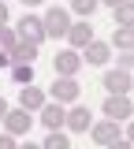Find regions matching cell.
Wrapping results in <instances>:
<instances>
[{"instance_id":"6da1fadb","label":"cell","mask_w":134,"mask_h":149,"mask_svg":"<svg viewBox=\"0 0 134 149\" xmlns=\"http://www.w3.org/2000/svg\"><path fill=\"white\" fill-rule=\"evenodd\" d=\"M41 22H45V34H49V37H67V30H71V22H67V11H63V8H49Z\"/></svg>"},{"instance_id":"7a4b0ae2","label":"cell","mask_w":134,"mask_h":149,"mask_svg":"<svg viewBox=\"0 0 134 149\" xmlns=\"http://www.w3.org/2000/svg\"><path fill=\"white\" fill-rule=\"evenodd\" d=\"M90 134H93V142L97 146H115L123 134H119V119H104V123H97V127H90Z\"/></svg>"},{"instance_id":"3957f363","label":"cell","mask_w":134,"mask_h":149,"mask_svg":"<svg viewBox=\"0 0 134 149\" xmlns=\"http://www.w3.org/2000/svg\"><path fill=\"white\" fill-rule=\"evenodd\" d=\"M131 112H134V104L127 93H112L104 101V116H112V119H131Z\"/></svg>"},{"instance_id":"277c9868","label":"cell","mask_w":134,"mask_h":149,"mask_svg":"<svg viewBox=\"0 0 134 149\" xmlns=\"http://www.w3.org/2000/svg\"><path fill=\"white\" fill-rule=\"evenodd\" d=\"M19 37H22V41H34V45H41L49 34H45V22H41V19L26 15V19H19Z\"/></svg>"},{"instance_id":"5b68a950","label":"cell","mask_w":134,"mask_h":149,"mask_svg":"<svg viewBox=\"0 0 134 149\" xmlns=\"http://www.w3.org/2000/svg\"><path fill=\"white\" fill-rule=\"evenodd\" d=\"M78 93H82V86L75 82V74H60L56 82H52V97L56 101H75Z\"/></svg>"},{"instance_id":"8992f818","label":"cell","mask_w":134,"mask_h":149,"mask_svg":"<svg viewBox=\"0 0 134 149\" xmlns=\"http://www.w3.org/2000/svg\"><path fill=\"white\" fill-rule=\"evenodd\" d=\"M19 104H22L26 112H41V108H45V93H41L37 86H30V82H26V90L19 93Z\"/></svg>"},{"instance_id":"52a82bcc","label":"cell","mask_w":134,"mask_h":149,"mask_svg":"<svg viewBox=\"0 0 134 149\" xmlns=\"http://www.w3.org/2000/svg\"><path fill=\"white\" fill-rule=\"evenodd\" d=\"M104 90H112V93H127L131 90V71H108L104 74Z\"/></svg>"},{"instance_id":"ba28073f","label":"cell","mask_w":134,"mask_h":149,"mask_svg":"<svg viewBox=\"0 0 134 149\" xmlns=\"http://www.w3.org/2000/svg\"><path fill=\"white\" fill-rule=\"evenodd\" d=\"M67 41H71L75 49H86V45L93 41V30H90V22H75V26L67 30Z\"/></svg>"},{"instance_id":"9c48e42d","label":"cell","mask_w":134,"mask_h":149,"mask_svg":"<svg viewBox=\"0 0 134 149\" xmlns=\"http://www.w3.org/2000/svg\"><path fill=\"white\" fill-rule=\"evenodd\" d=\"M37 49L41 45H34V41H19V45L11 49V63H34V60H37Z\"/></svg>"},{"instance_id":"30bf717a","label":"cell","mask_w":134,"mask_h":149,"mask_svg":"<svg viewBox=\"0 0 134 149\" xmlns=\"http://www.w3.org/2000/svg\"><path fill=\"white\" fill-rule=\"evenodd\" d=\"M4 123H8L11 134H26V130H30V116H26V108H15V112L4 116Z\"/></svg>"},{"instance_id":"8fae6325","label":"cell","mask_w":134,"mask_h":149,"mask_svg":"<svg viewBox=\"0 0 134 149\" xmlns=\"http://www.w3.org/2000/svg\"><path fill=\"white\" fill-rule=\"evenodd\" d=\"M86 63H93V67L108 63V45H104V41H90V45H86Z\"/></svg>"},{"instance_id":"7c38bea8","label":"cell","mask_w":134,"mask_h":149,"mask_svg":"<svg viewBox=\"0 0 134 149\" xmlns=\"http://www.w3.org/2000/svg\"><path fill=\"white\" fill-rule=\"evenodd\" d=\"M41 123H45L49 130H56L60 123H67V116H63L60 104H45V108H41Z\"/></svg>"},{"instance_id":"4fadbf2b","label":"cell","mask_w":134,"mask_h":149,"mask_svg":"<svg viewBox=\"0 0 134 149\" xmlns=\"http://www.w3.org/2000/svg\"><path fill=\"white\" fill-rule=\"evenodd\" d=\"M67 127L75 130V134L90 130V112H86V108H71V112H67Z\"/></svg>"},{"instance_id":"5bb4252c","label":"cell","mask_w":134,"mask_h":149,"mask_svg":"<svg viewBox=\"0 0 134 149\" xmlns=\"http://www.w3.org/2000/svg\"><path fill=\"white\" fill-rule=\"evenodd\" d=\"M52 63H56V71H60V74H75V71H78V63H82V60H78V56L71 52V49H67V52H60L56 60H52Z\"/></svg>"},{"instance_id":"9a60e30c","label":"cell","mask_w":134,"mask_h":149,"mask_svg":"<svg viewBox=\"0 0 134 149\" xmlns=\"http://www.w3.org/2000/svg\"><path fill=\"white\" fill-rule=\"evenodd\" d=\"M115 22H119V26H134V0H123V4L115 8Z\"/></svg>"},{"instance_id":"2e32d148","label":"cell","mask_w":134,"mask_h":149,"mask_svg":"<svg viewBox=\"0 0 134 149\" xmlns=\"http://www.w3.org/2000/svg\"><path fill=\"white\" fill-rule=\"evenodd\" d=\"M34 78V63H11V82H30Z\"/></svg>"},{"instance_id":"e0dca14e","label":"cell","mask_w":134,"mask_h":149,"mask_svg":"<svg viewBox=\"0 0 134 149\" xmlns=\"http://www.w3.org/2000/svg\"><path fill=\"white\" fill-rule=\"evenodd\" d=\"M115 45H119L123 52H134V30H131V26H123V30H115Z\"/></svg>"},{"instance_id":"ac0fdd59","label":"cell","mask_w":134,"mask_h":149,"mask_svg":"<svg viewBox=\"0 0 134 149\" xmlns=\"http://www.w3.org/2000/svg\"><path fill=\"white\" fill-rule=\"evenodd\" d=\"M15 45H19V37L11 34V30H8V22H4V26H0V52H11Z\"/></svg>"},{"instance_id":"d6986e66","label":"cell","mask_w":134,"mask_h":149,"mask_svg":"<svg viewBox=\"0 0 134 149\" xmlns=\"http://www.w3.org/2000/svg\"><path fill=\"white\" fill-rule=\"evenodd\" d=\"M45 149H67V134H60V130H52V134L45 138Z\"/></svg>"},{"instance_id":"ffe728a7","label":"cell","mask_w":134,"mask_h":149,"mask_svg":"<svg viewBox=\"0 0 134 149\" xmlns=\"http://www.w3.org/2000/svg\"><path fill=\"white\" fill-rule=\"evenodd\" d=\"M71 8H75L78 15H90V11L97 8V0H71Z\"/></svg>"},{"instance_id":"44dd1931","label":"cell","mask_w":134,"mask_h":149,"mask_svg":"<svg viewBox=\"0 0 134 149\" xmlns=\"http://www.w3.org/2000/svg\"><path fill=\"white\" fill-rule=\"evenodd\" d=\"M0 149H15V134H11V130L0 134Z\"/></svg>"},{"instance_id":"7402d4cb","label":"cell","mask_w":134,"mask_h":149,"mask_svg":"<svg viewBox=\"0 0 134 149\" xmlns=\"http://www.w3.org/2000/svg\"><path fill=\"white\" fill-rule=\"evenodd\" d=\"M119 67H123V71H134V52H123V60H119Z\"/></svg>"},{"instance_id":"603a6c76","label":"cell","mask_w":134,"mask_h":149,"mask_svg":"<svg viewBox=\"0 0 134 149\" xmlns=\"http://www.w3.org/2000/svg\"><path fill=\"white\" fill-rule=\"evenodd\" d=\"M4 22H8V4L0 0V26H4Z\"/></svg>"},{"instance_id":"cb8c5ba5","label":"cell","mask_w":134,"mask_h":149,"mask_svg":"<svg viewBox=\"0 0 134 149\" xmlns=\"http://www.w3.org/2000/svg\"><path fill=\"white\" fill-rule=\"evenodd\" d=\"M0 67H11V52H0Z\"/></svg>"},{"instance_id":"d4e9b609","label":"cell","mask_w":134,"mask_h":149,"mask_svg":"<svg viewBox=\"0 0 134 149\" xmlns=\"http://www.w3.org/2000/svg\"><path fill=\"white\" fill-rule=\"evenodd\" d=\"M127 142H134V119H131V127H127Z\"/></svg>"},{"instance_id":"484cf974","label":"cell","mask_w":134,"mask_h":149,"mask_svg":"<svg viewBox=\"0 0 134 149\" xmlns=\"http://www.w3.org/2000/svg\"><path fill=\"white\" fill-rule=\"evenodd\" d=\"M4 116H8V104H4V101H0V119H4Z\"/></svg>"},{"instance_id":"4316f807","label":"cell","mask_w":134,"mask_h":149,"mask_svg":"<svg viewBox=\"0 0 134 149\" xmlns=\"http://www.w3.org/2000/svg\"><path fill=\"white\" fill-rule=\"evenodd\" d=\"M104 4H112V8H119V4H123V0H104Z\"/></svg>"},{"instance_id":"83f0119b","label":"cell","mask_w":134,"mask_h":149,"mask_svg":"<svg viewBox=\"0 0 134 149\" xmlns=\"http://www.w3.org/2000/svg\"><path fill=\"white\" fill-rule=\"evenodd\" d=\"M22 4H37V0H22Z\"/></svg>"},{"instance_id":"f1b7e54d","label":"cell","mask_w":134,"mask_h":149,"mask_svg":"<svg viewBox=\"0 0 134 149\" xmlns=\"http://www.w3.org/2000/svg\"><path fill=\"white\" fill-rule=\"evenodd\" d=\"M4 4H8V0H4Z\"/></svg>"}]
</instances>
